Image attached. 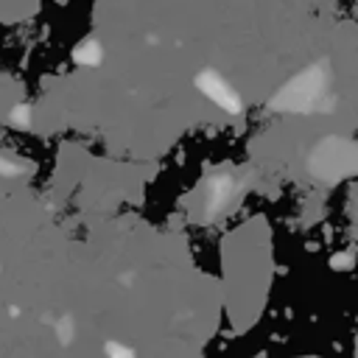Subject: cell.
<instances>
[{
    "mask_svg": "<svg viewBox=\"0 0 358 358\" xmlns=\"http://www.w3.org/2000/svg\"><path fill=\"white\" fill-rule=\"evenodd\" d=\"M109 358H134L129 350H123L120 344H109Z\"/></svg>",
    "mask_w": 358,
    "mask_h": 358,
    "instance_id": "6da1fadb",
    "label": "cell"
}]
</instances>
